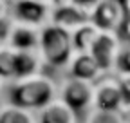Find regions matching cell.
<instances>
[{
	"mask_svg": "<svg viewBox=\"0 0 130 123\" xmlns=\"http://www.w3.org/2000/svg\"><path fill=\"white\" fill-rule=\"evenodd\" d=\"M118 69L119 71H130V43L121 51L119 62H118Z\"/></svg>",
	"mask_w": 130,
	"mask_h": 123,
	"instance_id": "20",
	"label": "cell"
},
{
	"mask_svg": "<svg viewBox=\"0 0 130 123\" xmlns=\"http://www.w3.org/2000/svg\"><path fill=\"white\" fill-rule=\"evenodd\" d=\"M67 2H71L72 6H76L81 13H85L89 18H92V14H94L98 4H100L101 0H67Z\"/></svg>",
	"mask_w": 130,
	"mask_h": 123,
	"instance_id": "18",
	"label": "cell"
},
{
	"mask_svg": "<svg viewBox=\"0 0 130 123\" xmlns=\"http://www.w3.org/2000/svg\"><path fill=\"white\" fill-rule=\"evenodd\" d=\"M43 58L36 51H16L14 58V80L18 78H27V76H35L42 72L43 67Z\"/></svg>",
	"mask_w": 130,
	"mask_h": 123,
	"instance_id": "12",
	"label": "cell"
},
{
	"mask_svg": "<svg viewBox=\"0 0 130 123\" xmlns=\"http://www.w3.org/2000/svg\"><path fill=\"white\" fill-rule=\"evenodd\" d=\"M16 22L43 27L51 18V6L38 0H13V14Z\"/></svg>",
	"mask_w": 130,
	"mask_h": 123,
	"instance_id": "6",
	"label": "cell"
},
{
	"mask_svg": "<svg viewBox=\"0 0 130 123\" xmlns=\"http://www.w3.org/2000/svg\"><path fill=\"white\" fill-rule=\"evenodd\" d=\"M101 31H114L119 33L121 24L125 20V11L119 0H101L98 4L92 18H90Z\"/></svg>",
	"mask_w": 130,
	"mask_h": 123,
	"instance_id": "7",
	"label": "cell"
},
{
	"mask_svg": "<svg viewBox=\"0 0 130 123\" xmlns=\"http://www.w3.org/2000/svg\"><path fill=\"white\" fill-rule=\"evenodd\" d=\"M0 123H38V119L35 116V111L7 103L0 107Z\"/></svg>",
	"mask_w": 130,
	"mask_h": 123,
	"instance_id": "14",
	"label": "cell"
},
{
	"mask_svg": "<svg viewBox=\"0 0 130 123\" xmlns=\"http://www.w3.org/2000/svg\"><path fill=\"white\" fill-rule=\"evenodd\" d=\"M119 2H121L123 11H125V18H126V17H130V0H119Z\"/></svg>",
	"mask_w": 130,
	"mask_h": 123,
	"instance_id": "23",
	"label": "cell"
},
{
	"mask_svg": "<svg viewBox=\"0 0 130 123\" xmlns=\"http://www.w3.org/2000/svg\"><path fill=\"white\" fill-rule=\"evenodd\" d=\"M125 96L119 87L118 76H105L100 78L94 85V109L103 111H119L125 105Z\"/></svg>",
	"mask_w": 130,
	"mask_h": 123,
	"instance_id": "5",
	"label": "cell"
},
{
	"mask_svg": "<svg viewBox=\"0 0 130 123\" xmlns=\"http://www.w3.org/2000/svg\"><path fill=\"white\" fill-rule=\"evenodd\" d=\"M13 25H14V18L11 14H6V17L0 18V47H2V45H9Z\"/></svg>",
	"mask_w": 130,
	"mask_h": 123,
	"instance_id": "17",
	"label": "cell"
},
{
	"mask_svg": "<svg viewBox=\"0 0 130 123\" xmlns=\"http://www.w3.org/2000/svg\"><path fill=\"white\" fill-rule=\"evenodd\" d=\"M87 123H123V116L119 111H103L94 109L89 112Z\"/></svg>",
	"mask_w": 130,
	"mask_h": 123,
	"instance_id": "16",
	"label": "cell"
},
{
	"mask_svg": "<svg viewBox=\"0 0 130 123\" xmlns=\"http://www.w3.org/2000/svg\"><path fill=\"white\" fill-rule=\"evenodd\" d=\"M38 2H43V4H47V6H51V7H54V6L58 4V0H38Z\"/></svg>",
	"mask_w": 130,
	"mask_h": 123,
	"instance_id": "24",
	"label": "cell"
},
{
	"mask_svg": "<svg viewBox=\"0 0 130 123\" xmlns=\"http://www.w3.org/2000/svg\"><path fill=\"white\" fill-rule=\"evenodd\" d=\"M121 36L114 31H101L100 36L96 38L90 54L96 58L103 72H110L118 67L119 54H121Z\"/></svg>",
	"mask_w": 130,
	"mask_h": 123,
	"instance_id": "4",
	"label": "cell"
},
{
	"mask_svg": "<svg viewBox=\"0 0 130 123\" xmlns=\"http://www.w3.org/2000/svg\"><path fill=\"white\" fill-rule=\"evenodd\" d=\"M58 98H61L79 116L94 107V82L67 78L58 89Z\"/></svg>",
	"mask_w": 130,
	"mask_h": 123,
	"instance_id": "3",
	"label": "cell"
},
{
	"mask_svg": "<svg viewBox=\"0 0 130 123\" xmlns=\"http://www.w3.org/2000/svg\"><path fill=\"white\" fill-rule=\"evenodd\" d=\"M119 36L130 43V17H126V18L123 20V24H121V29H119Z\"/></svg>",
	"mask_w": 130,
	"mask_h": 123,
	"instance_id": "21",
	"label": "cell"
},
{
	"mask_svg": "<svg viewBox=\"0 0 130 123\" xmlns=\"http://www.w3.org/2000/svg\"><path fill=\"white\" fill-rule=\"evenodd\" d=\"M58 94V85L45 74L18 78L7 89V103L18 105L29 111H40L51 103Z\"/></svg>",
	"mask_w": 130,
	"mask_h": 123,
	"instance_id": "1",
	"label": "cell"
},
{
	"mask_svg": "<svg viewBox=\"0 0 130 123\" xmlns=\"http://www.w3.org/2000/svg\"><path fill=\"white\" fill-rule=\"evenodd\" d=\"M90 18L85 13H81L76 6H72L71 2H60L54 7H51V18H49V24L60 25L67 31L78 29L79 25H83L85 22H89Z\"/></svg>",
	"mask_w": 130,
	"mask_h": 123,
	"instance_id": "8",
	"label": "cell"
},
{
	"mask_svg": "<svg viewBox=\"0 0 130 123\" xmlns=\"http://www.w3.org/2000/svg\"><path fill=\"white\" fill-rule=\"evenodd\" d=\"M9 6H7V0H0V18L6 17V14H9Z\"/></svg>",
	"mask_w": 130,
	"mask_h": 123,
	"instance_id": "22",
	"label": "cell"
},
{
	"mask_svg": "<svg viewBox=\"0 0 130 123\" xmlns=\"http://www.w3.org/2000/svg\"><path fill=\"white\" fill-rule=\"evenodd\" d=\"M38 123H78V114L61 98H54L38 111Z\"/></svg>",
	"mask_w": 130,
	"mask_h": 123,
	"instance_id": "11",
	"label": "cell"
},
{
	"mask_svg": "<svg viewBox=\"0 0 130 123\" xmlns=\"http://www.w3.org/2000/svg\"><path fill=\"white\" fill-rule=\"evenodd\" d=\"M118 82H119V87L123 90L126 105H130V71H119L118 72Z\"/></svg>",
	"mask_w": 130,
	"mask_h": 123,
	"instance_id": "19",
	"label": "cell"
},
{
	"mask_svg": "<svg viewBox=\"0 0 130 123\" xmlns=\"http://www.w3.org/2000/svg\"><path fill=\"white\" fill-rule=\"evenodd\" d=\"M38 53L43 62L51 67H65L69 65L72 54L76 53L72 33L54 24H47L40 29V43Z\"/></svg>",
	"mask_w": 130,
	"mask_h": 123,
	"instance_id": "2",
	"label": "cell"
},
{
	"mask_svg": "<svg viewBox=\"0 0 130 123\" xmlns=\"http://www.w3.org/2000/svg\"><path fill=\"white\" fill-rule=\"evenodd\" d=\"M4 83H6V80L2 78V76H0V90H2V87H4Z\"/></svg>",
	"mask_w": 130,
	"mask_h": 123,
	"instance_id": "25",
	"label": "cell"
},
{
	"mask_svg": "<svg viewBox=\"0 0 130 123\" xmlns=\"http://www.w3.org/2000/svg\"><path fill=\"white\" fill-rule=\"evenodd\" d=\"M14 58L16 51L9 45L0 47V76L4 80H14Z\"/></svg>",
	"mask_w": 130,
	"mask_h": 123,
	"instance_id": "15",
	"label": "cell"
},
{
	"mask_svg": "<svg viewBox=\"0 0 130 123\" xmlns=\"http://www.w3.org/2000/svg\"><path fill=\"white\" fill-rule=\"evenodd\" d=\"M40 29L42 27L14 20L9 38V47H13L14 51H36L40 43Z\"/></svg>",
	"mask_w": 130,
	"mask_h": 123,
	"instance_id": "10",
	"label": "cell"
},
{
	"mask_svg": "<svg viewBox=\"0 0 130 123\" xmlns=\"http://www.w3.org/2000/svg\"><path fill=\"white\" fill-rule=\"evenodd\" d=\"M69 74L72 78H79V80H87V82L96 83L101 78L103 71L90 53H78L76 51L69 62Z\"/></svg>",
	"mask_w": 130,
	"mask_h": 123,
	"instance_id": "9",
	"label": "cell"
},
{
	"mask_svg": "<svg viewBox=\"0 0 130 123\" xmlns=\"http://www.w3.org/2000/svg\"><path fill=\"white\" fill-rule=\"evenodd\" d=\"M101 29L98 27L92 20L85 22L83 25H79L78 29L72 31V42H74V49L78 53H90L92 45L96 42V38L100 36Z\"/></svg>",
	"mask_w": 130,
	"mask_h": 123,
	"instance_id": "13",
	"label": "cell"
}]
</instances>
